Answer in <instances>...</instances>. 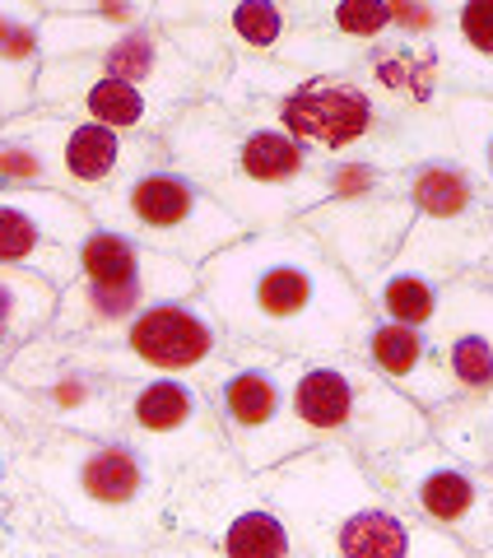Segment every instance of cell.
<instances>
[{"instance_id": "e0dca14e", "label": "cell", "mask_w": 493, "mask_h": 558, "mask_svg": "<svg viewBox=\"0 0 493 558\" xmlns=\"http://www.w3.org/2000/svg\"><path fill=\"white\" fill-rule=\"evenodd\" d=\"M359 354L373 363V368L392 381L400 396H410L414 405H443V400L461 396V387L452 381V373L443 368L437 349L429 340V330L419 326H405V322H386V317H373L368 336L359 344Z\"/></svg>"}, {"instance_id": "ba28073f", "label": "cell", "mask_w": 493, "mask_h": 558, "mask_svg": "<svg viewBox=\"0 0 493 558\" xmlns=\"http://www.w3.org/2000/svg\"><path fill=\"white\" fill-rule=\"evenodd\" d=\"M168 545L228 558H289L293 535L233 451L168 480Z\"/></svg>"}, {"instance_id": "8992f818", "label": "cell", "mask_w": 493, "mask_h": 558, "mask_svg": "<svg viewBox=\"0 0 493 558\" xmlns=\"http://www.w3.org/2000/svg\"><path fill=\"white\" fill-rule=\"evenodd\" d=\"M289 405L316 442L382 457L429 438V410L400 396L363 354L289 359Z\"/></svg>"}, {"instance_id": "4fadbf2b", "label": "cell", "mask_w": 493, "mask_h": 558, "mask_svg": "<svg viewBox=\"0 0 493 558\" xmlns=\"http://www.w3.org/2000/svg\"><path fill=\"white\" fill-rule=\"evenodd\" d=\"M117 344L127 349L145 373L191 377L209 391V381L224 368H233L238 340L228 336V326L215 317V307H209L201 293H187V299L149 303L140 317L127 322Z\"/></svg>"}, {"instance_id": "484cf974", "label": "cell", "mask_w": 493, "mask_h": 558, "mask_svg": "<svg viewBox=\"0 0 493 558\" xmlns=\"http://www.w3.org/2000/svg\"><path fill=\"white\" fill-rule=\"evenodd\" d=\"M456 38L474 57L493 61V0H461V10H456Z\"/></svg>"}, {"instance_id": "ffe728a7", "label": "cell", "mask_w": 493, "mask_h": 558, "mask_svg": "<svg viewBox=\"0 0 493 558\" xmlns=\"http://www.w3.org/2000/svg\"><path fill=\"white\" fill-rule=\"evenodd\" d=\"M437 299H443V279L419 270V266H405V260H392V266L368 284V303H373L377 317L419 326V330L433 322Z\"/></svg>"}, {"instance_id": "44dd1931", "label": "cell", "mask_w": 493, "mask_h": 558, "mask_svg": "<svg viewBox=\"0 0 493 558\" xmlns=\"http://www.w3.org/2000/svg\"><path fill=\"white\" fill-rule=\"evenodd\" d=\"M57 303H61V289L51 284L47 275L0 260V326L20 344L43 336L51 317H57Z\"/></svg>"}, {"instance_id": "d4e9b609", "label": "cell", "mask_w": 493, "mask_h": 558, "mask_svg": "<svg viewBox=\"0 0 493 558\" xmlns=\"http://www.w3.org/2000/svg\"><path fill=\"white\" fill-rule=\"evenodd\" d=\"M33 102H38V70L14 65V61L0 57V126H5L10 117L28 112Z\"/></svg>"}, {"instance_id": "7402d4cb", "label": "cell", "mask_w": 493, "mask_h": 558, "mask_svg": "<svg viewBox=\"0 0 493 558\" xmlns=\"http://www.w3.org/2000/svg\"><path fill=\"white\" fill-rule=\"evenodd\" d=\"M447 126H452V145H456L452 154L493 196V98H452Z\"/></svg>"}, {"instance_id": "6da1fadb", "label": "cell", "mask_w": 493, "mask_h": 558, "mask_svg": "<svg viewBox=\"0 0 493 558\" xmlns=\"http://www.w3.org/2000/svg\"><path fill=\"white\" fill-rule=\"evenodd\" d=\"M201 299L233 340L285 359L359 354L377 317L368 289L298 223L242 233L201 260Z\"/></svg>"}, {"instance_id": "4316f807", "label": "cell", "mask_w": 493, "mask_h": 558, "mask_svg": "<svg viewBox=\"0 0 493 558\" xmlns=\"http://www.w3.org/2000/svg\"><path fill=\"white\" fill-rule=\"evenodd\" d=\"M47 14H98L103 0H38Z\"/></svg>"}, {"instance_id": "83f0119b", "label": "cell", "mask_w": 493, "mask_h": 558, "mask_svg": "<svg viewBox=\"0 0 493 558\" xmlns=\"http://www.w3.org/2000/svg\"><path fill=\"white\" fill-rule=\"evenodd\" d=\"M14 349H20V340H14L10 330L0 326V368H5V363H10V354H14Z\"/></svg>"}, {"instance_id": "9c48e42d", "label": "cell", "mask_w": 493, "mask_h": 558, "mask_svg": "<svg viewBox=\"0 0 493 558\" xmlns=\"http://www.w3.org/2000/svg\"><path fill=\"white\" fill-rule=\"evenodd\" d=\"M209 400L233 457L252 475L316 442L289 405V359L261 344H233V368L209 381Z\"/></svg>"}, {"instance_id": "ac0fdd59", "label": "cell", "mask_w": 493, "mask_h": 558, "mask_svg": "<svg viewBox=\"0 0 493 558\" xmlns=\"http://www.w3.org/2000/svg\"><path fill=\"white\" fill-rule=\"evenodd\" d=\"M154 20L215 28L224 43L252 51V57L279 51L289 33V14L279 0H154Z\"/></svg>"}, {"instance_id": "2e32d148", "label": "cell", "mask_w": 493, "mask_h": 558, "mask_svg": "<svg viewBox=\"0 0 493 558\" xmlns=\"http://www.w3.org/2000/svg\"><path fill=\"white\" fill-rule=\"evenodd\" d=\"M424 330L461 396L493 391V289L480 275H452Z\"/></svg>"}, {"instance_id": "603a6c76", "label": "cell", "mask_w": 493, "mask_h": 558, "mask_svg": "<svg viewBox=\"0 0 493 558\" xmlns=\"http://www.w3.org/2000/svg\"><path fill=\"white\" fill-rule=\"evenodd\" d=\"M43 14L47 10L38 0H0V57L38 70L43 65V43H38Z\"/></svg>"}, {"instance_id": "277c9868", "label": "cell", "mask_w": 493, "mask_h": 558, "mask_svg": "<svg viewBox=\"0 0 493 558\" xmlns=\"http://www.w3.org/2000/svg\"><path fill=\"white\" fill-rule=\"evenodd\" d=\"M20 475L28 494L84 545H168V475L127 438L75 428L20 433Z\"/></svg>"}, {"instance_id": "3957f363", "label": "cell", "mask_w": 493, "mask_h": 558, "mask_svg": "<svg viewBox=\"0 0 493 558\" xmlns=\"http://www.w3.org/2000/svg\"><path fill=\"white\" fill-rule=\"evenodd\" d=\"M168 163L191 172L201 186L233 209L246 233L289 229L298 215L330 196L326 163L303 140H293L270 112L246 102L201 98L182 108L164 131Z\"/></svg>"}, {"instance_id": "30bf717a", "label": "cell", "mask_w": 493, "mask_h": 558, "mask_svg": "<svg viewBox=\"0 0 493 558\" xmlns=\"http://www.w3.org/2000/svg\"><path fill=\"white\" fill-rule=\"evenodd\" d=\"M246 75H252L246 98H270L266 112L322 159H354L382 121L373 89L359 84V75H345V70L303 75V70L285 65H261L246 70Z\"/></svg>"}, {"instance_id": "7a4b0ae2", "label": "cell", "mask_w": 493, "mask_h": 558, "mask_svg": "<svg viewBox=\"0 0 493 558\" xmlns=\"http://www.w3.org/2000/svg\"><path fill=\"white\" fill-rule=\"evenodd\" d=\"M256 488L285 517L293 554L308 558H424L470 554L466 539L437 531L345 442H312L256 470Z\"/></svg>"}, {"instance_id": "9a60e30c", "label": "cell", "mask_w": 493, "mask_h": 558, "mask_svg": "<svg viewBox=\"0 0 493 558\" xmlns=\"http://www.w3.org/2000/svg\"><path fill=\"white\" fill-rule=\"evenodd\" d=\"M38 108L98 121V126L127 135H158L172 121L140 84L117 80L75 57H47L38 65Z\"/></svg>"}, {"instance_id": "d6986e66", "label": "cell", "mask_w": 493, "mask_h": 558, "mask_svg": "<svg viewBox=\"0 0 493 558\" xmlns=\"http://www.w3.org/2000/svg\"><path fill=\"white\" fill-rule=\"evenodd\" d=\"M429 428H433V438L447 451H456L461 461L493 470V391L452 396L443 405H433Z\"/></svg>"}, {"instance_id": "7c38bea8", "label": "cell", "mask_w": 493, "mask_h": 558, "mask_svg": "<svg viewBox=\"0 0 493 558\" xmlns=\"http://www.w3.org/2000/svg\"><path fill=\"white\" fill-rule=\"evenodd\" d=\"M94 223V209L57 186H0V260L47 275L57 289L80 275Z\"/></svg>"}, {"instance_id": "5b68a950", "label": "cell", "mask_w": 493, "mask_h": 558, "mask_svg": "<svg viewBox=\"0 0 493 558\" xmlns=\"http://www.w3.org/2000/svg\"><path fill=\"white\" fill-rule=\"evenodd\" d=\"M158 159H168L164 135L108 131L38 102L0 126V186H57L84 205Z\"/></svg>"}, {"instance_id": "5bb4252c", "label": "cell", "mask_w": 493, "mask_h": 558, "mask_svg": "<svg viewBox=\"0 0 493 558\" xmlns=\"http://www.w3.org/2000/svg\"><path fill=\"white\" fill-rule=\"evenodd\" d=\"M414 223V201L405 191H368V196H326L298 215V229L316 238L340 270H349L368 289L392 266L405 233Z\"/></svg>"}, {"instance_id": "f1b7e54d", "label": "cell", "mask_w": 493, "mask_h": 558, "mask_svg": "<svg viewBox=\"0 0 493 558\" xmlns=\"http://www.w3.org/2000/svg\"><path fill=\"white\" fill-rule=\"evenodd\" d=\"M474 275H480V279H484V284L493 289V256H489V260H484V266H480V270H474Z\"/></svg>"}, {"instance_id": "cb8c5ba5", "label": "cell", "mask_w": 493, "mask_h": 558, "mask_svg": "<svg viewBox=\"0 0 493 558\" xmlns=\"http://www.w3.org/2000/svg\"><path fill=\"white\" fill-rule=\"evenodd\" d=\"M28 502V484L20 475V433L5 414H0V531L14 526V517Z\"/></svg>"}, {"instance_id": "52a82bcc", "label": "cell", "mask_w": 493, "mask_h": 558, "mask_svg": "<svg viewBox=\"0 0 493 558\" xmlns=\"http://www.w3.org/2000/svg\"><path fill=\"white\" fill-rule=\"evenodd\" d=\"M89 209L103 229H121L145 247L172 252L191 266H201V260H209L219 247L246 233V223L215 191L168 159L135 168L131 178H121L103 196H94Z\"/></svg>"}, {"instance_id": "8fae6325", "label": "cell", "mask_w": 493, "mask_h": 558, "mask_svg": "<svg viewBox=\"0 0 493 558\" xmlns=\"http://www.w3.org/2000/svg\"><path fill=\"white\" fill-rule=\"evenodd\" d=\"M121 438L145 451L168 480L178 470H191L233 451L219 428L209 391L201 381L172 377V373H145L131 381L127 410H121Z\"/></svg>"}]
</instances>
